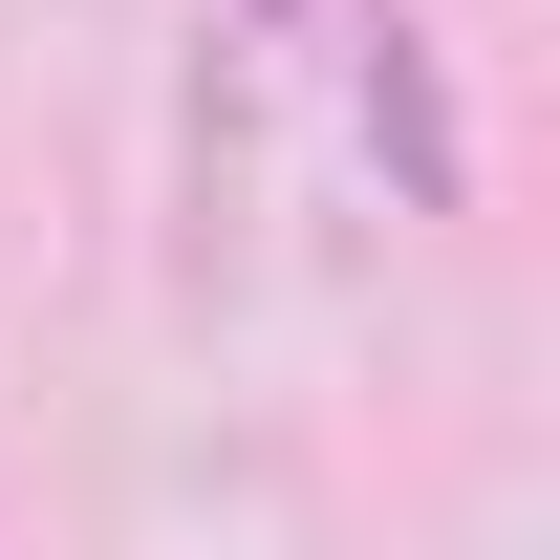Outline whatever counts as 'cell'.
<instances>
[{
	"label": "cell",
	"instance_id": "obj_1",
	"mask_svg": "<svg viewBox=\"0 0 560 560\" xmlns=\"http://www.w3.org/2000/svg\"><path fill=\"white\" fill-rule=\"evenodd\" d=\"M366 151H388V195H410V215H453V195H475V151H453V86H431V44H410V22L366 44Z\"/></svg>",
	"mask_w": 560,
	"mask_h": 560
}]
</instances>
